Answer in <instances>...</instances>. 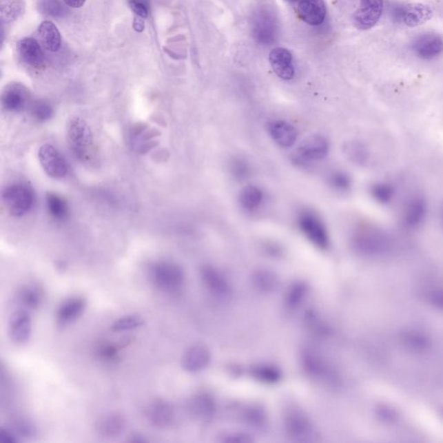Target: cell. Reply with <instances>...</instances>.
<instances>
[{
    "mask_svg": "<svg viewBox=\"0 0 443 443\" xmlns=\"http://www.w3.org/2000/svg\"><path fill=\"white\" fill-rule=\"evenodd\" d=\"M38 34L40 43L48 52H56L60 49L62 39L59 29L52 22H43L39 27Z\"/></svg>",
    "mask_w": 443,
    "mask_h": 443,
    "instance_id": "484cf974",
    "label": "cell"
},
{
    "mask_svg": "<svg viewBox=\"0 0 443 443\" xmlns=\"http://www.w3.org/2000/svg\"><path fill=\"white\" fill-rule=\"evenodd\" d=\"M130 6L135 16L141 17L142 19H147L148 16L147 8L138 0H130Z\"/></svg>",
    "mask_w": 443,
    "mask_h": 443,
    "instance_id": "60d3db41",
    "label": "cell"
},
{
    "mask_svg": "<svg viewBox=\"0 0 443 443\" xmlns=\"http://www.w3.org/2000/svg\"><path fill=\"white\" fill-rule=\"evenodd\" d=\"M228 168L232 178L238 181H247L252 174L251 165L241 156L232 157L229 161Z\"/></svg>",
    "mask_w": 443,
    "mask_h": 443,
    "instance_id": "1f68e13d",
    "label": "cell"
},
{
    "mask_svg": "<svg viewBox=\"0 0 443 443\" xmlns=\"http://www.w3.org/2000/svg\"><path fill=\"white\" fill-rule=\"evenodd\" d=\"M18 442V439L12 434L8 429H1L0 431V442L1 443H15Z\"/></svg>",
    "mask_w": 443,
    "mask_h": 443,
    "instance_id": "b9f144b4",
    "label": "cell"
},
{
    "mask_svg": "<svg viewBox=\"0 0 443 443\" xmlns=\"http://www.w3.org/2000/svg\"><path fill=\"white\" fill-rule=\"evenodd\" d=\"M46 207L50 215L57 221H63L70 214L69 206L62 197L56 194H50L46 196Z\"/></svg>",
    "mask_w": 443,
    "mask_h": 443,
    "instance_id": "f546056e",
    "label": "cell"
},
{
    "mask_svg": "<svg viewBox=\"0 0 443 443\" xmlns=\"http://www.w3.org/2000/svg\"><path fill=\"white\" fill-rule=\"evenodd\" d=\"M440 221H441V224L443 226V202L441 205V208H440Z\"/></svg>",
    "mask_w": 443,
    "mask_h": 443,
    "instance_id": "7dc6e473",
    "label": "cell"
},
{
    "mask_svg": "<svg viewBox=\"0 0 443 443\" xmlns=\"http://www.w3.org/2000/svg\"><path fill=\"white\" fill-rule=\"evenodd\" d=\"M19 300L26 307L36 309L41 303V293L36 287H25L20 291Z\"/></svg>",
    "mask_w": 443,
    "mask_h": 443,
    "instance_id": "836d02e7",
    "label": "cell"
},
{
    "mask_svg": "<svg viewBox=\"0 0 443 443\" xmlns=\"http://www.w3.org/2000/svg\"><path fill=\"white\" fill-rule=\"evenodd\" d=\"M201 279L206 289L218 298H228L231 294V287L225 278L214 267L205 265L201 269Z\"/></svg>",
    "mask_w": 443,
    "mask_h": 443,
    "instance_id": "e0dca14e",
    "label": "cell"
},
{
    "mask_svg": "<svg viewBox=\"0 0 443 443\" xmlns=\"http://www.w3.org/2000/svg\"><path fill=\"white\" fill-rule=\"evenodd\" d=\"M39 158L47 175L54 178H62L68 174L65 158L54 145L45 144L40 147Z\"/></svg>",
    "mask_w": 443,
    "mask_h": 443,
    "instance_id": "9c48e42d",
    "label": "cell"
},
{
    "mask_svg": "<svg viewBox=\"0 0 443 443\" xmlns=\"http://www.w3.org/2000/svg\"><path fill=\"white\" fill-rule=\"evenodd\" d=\"M307 292V287L306 284L302 282L293 284L287 293V305L292 307V309L298 307L302 302V300L305 299Z\"/></svg>",
    "mask_w": 443,
    "mask_h": 443,
    "instance_id": "e575fe53",
    "label": "cell"
},
{
    "mask_svg": "<svg viewBox=\"0 0 443 443\" xmlns=\"http://www.w3.org/2000/svg\"><path fill=\"white\" fill-rule=\"evenodd\" d=\"M370 195L378 205H390L397 198V189L392 183L387 181L374 182L370 187Z\"/></svg>",
    "mask_w": 443,
    "mask_h": 443,
    "instance_id": "4316f807",
    "label": "cell"
},
{
    "mask_svg": "<svg viewBox=\"0 0 443 443\" xmlns=\"http://www.w3.org/2000/svg\"><path fill=\"white\" fill-rule=\"evenodd\" d=\"M174 410L170 402L163 399H156L151 402L147 410L150 424L156 429H167L174 421Z\"/></svg>",
    "mask_w": 443,
    "mask_h": 443,
    "instance_id": "2e32d148",
    "label": "cell"
},
{
    "mask_svg": "<svg viewBox=\"0 0 443 443\" xmlns=\"http://www.w3.org/2000/svg\"><path fill=\"white\" fill-rule=\"evenodd\" d=\"M285 429L287 435L296 442H309L313 435V426L309 418L300 412L287 415Z\"/></svg>",
    "mask_w": 443,
    "mask_h": 443,
    "instance_id": "5bb4252c",
    "label": "cell"
},
{
    "mask_svg": "<svg viewBox=\"0 0 443 443\" xmlns=\"http://www.w3.org/2000/svg\"><path fill=\"white\" fill-rule=\"evenodd\" d=\"M296 224L300 232L312 245L322 250L329 248V233L317 212L307 208L300 209L296 216Z\"/></svg>",
    "mask_w": 443,
    "mask_h": 443,
    "instance_id": "3957f363",
    "label": "cell"
},
{
    "mask_svg": "<svg viewBox=\"0 0 443 443\" xmlns=\"http://www.w3.org/2000/svg\"><path fill=\"white\" fill-rule=\"evenodd\" d=\"M222 442L228 443H249L253 442V439L249 435L241 434V433H235V434L226 435L221 440Z\"/></svg>",
    "mask_w": 443,
    "mask_h": 443,
    "instance_id": "ab89813d",
    "label": "cell"
},
{
    "mask_svg": "<svg viewBox=\"0 0 443 443\" xmlns=\"http://www.w3.org/2000/svg\"><path fill=\"white\" fill-rule=\"evenodd\" d=\"M434 12L431 6L421 3L402 5L401 22L409 27L422 25L432 19Z\"/></svg>",
    "mask_w": 443,
    "mask_h": 443,
    "instance_id": "7402d4cb",
    "label": "cell"
},
{
    "mask_svg": "<svg viewBox=\"0 0 443 443\" xmlns=\"http://www.w3.org/2000/svg\"><path fill=\"white\" fill-rule=\"evenodd\" d=\"M85 307V300L81 297H72L64 300L57 309V321L62 324L73 322L82 316Z\"/></svg>",
    "mask_w": 443,
    "mask_h": 443,
    "instance_id": "cb8c5ba5",
    "label": "cell"
},
{
    "mask_svg": "<svg viewBox=\"0 0 443 443\" xmlns=\"http://www.w3.org/2000/svg\"><path fill=\"white\" fill-rule=\"evenodd\" d=\"M134 29L138 32H142L145 28L144 19L141 17L135 16L133 23Z\"/></svg>",
    "mask_w": 443,
    "mask_h": 443,
    "instance_id": "ee69618b",
    "label": "cell"
},
{
    "mask_svg": "<svg viewBox=\"0 0 443 443\" xmlns=\"http://www.w3.org/2000/svg\"><path fill=\"white\" fill-rule=\"evenodd\" d=\"M18 431L19 434L28 436L32 435L34 432V428L32 425L29 424L27 422H20L18 424Z\"/></svg>",
    "mask_w": 443,
    "mask_h": 443,
    "instance_id": "7bdbcfd3",
    "label": "cell"
},
{
    "mask_svg": "<svg viewBox=\"0 0 443 443\" xmlns=\"http://www.w3.org/2000/svg\"><path fill=\"white\" fill-rule=\"evenodd\" d=\"M144 324L143 318L138 316H127L114 321L111 326L114 331H126L136 329Z\"/></svg>",
    "mask_w": 443,
    "mask_h": 443,
    "instance_id": "d590c367",
    "label": "cell"
},
{
    "mask_svg": "<svg viewBox=\"0 0 443 443\" xmlns=\"http://www.w3.org/2000/svg\"><path fill=\"white\" fill-rule=\"evenodd\" d=\"M253 375L257 380L265 382V383H275L280 380V373L275 368L267 367H258L253 370Z\"/></svg>",
    "mask_w": 443,
    "mask_h": 443,
    "instance_id": "74e56055",
    "label": "cell"
},
{
    "mask_svg": "<svg viewBox=\"0 0 443 443\" xmlns=\"http://www.w3.org/2000/svg\"><path fill=\"white\" fill-rule=\"evenodd\" d=\"M63 2L71 8H81L85 4L86 0H63Z\"/></svg>",
    "mask_w": 443,
    "mask_h": 443,
    "instance_id": "f6af8a7d",
    "label": "cell"
},
{
    "mask_svg": "<svg viewBox=\"0 0 443 443\" xmlns=\"http://www.w3.org/2000/svg\"><path fill=\"white\" fill-rule=\"evenodd\" d=\"M127 428L126 418L118 412H112L101 417L96 422L97 434L103 438H116L123 434Z\"/></svg>",
    "mask_w": 443,
    "mask_h": 443,
    "instance_id": "44dd1931",
    "label": "cell"
},
{
    "mask_svg": "<svg viewBox=\"0 0 443 443\" xmlns=\"http://www.w3.org/2000/svg\"><path fill=\"white\" fill-rule=\"evenodd\" d=\"M214 404L212 399L204 395H199L191 401L192 414L199 420H207L214 413Z\"/></svg>",
    "mask_w": 443,
    "mask_h": 443,
    "instance_id": "4dcf8cb0",
    "label": "cell"
},
{
    "mask_svg": "<svg viewBox=\"0 0 443 443\" xmlns=\"http://www.w3.org/2000/svg\"><path fill=\"white\" fill-rule=\"evenodd\" d=\"M267 131L275 143L280 147H293L298 140V131L289 121L276 119L269 121Z\"/></svg>",
    "mask_w": 443,
    "mask_h": 443,
    "instance_id": "9a60e30c",
    "label": "cell"
},
{
    "mask_svg": "<svg viewBox=\"0 0 443 443\" xmlns=\"http://www.w3.org/2000/svg\"><path fill=\"white\" fill-rule=\"evenodd\" d=\"M328 184L334 191L346 194L353 187V181L347 172L340 170L333 171L328 176Z\"/></svg>",
    "mask_w": 443,
    "mask_h": 443,
    "instance_id": "d6a6232c",
    "label": "cell"
},
{
    "mask_svg": "<svg viewBox=\"0 0 443 443\" xmlns=\"http://www.w3.org/2000/svg\"><path fill=\"white\" fill-rule=\"evenodd\" d=\"M330 143L323 135L314 134L304 140L293 155L294 164L309 167L323 161L329 154Z\"/></svg>",
    "mask_w": 443,
    "mask_h": 443,
    "instance_id": "52a82bcc",
    "label": "cell"
},
{
    "mask_svg": "<svg viewBox=\"0 0 443 443\" xmlns=\"http://www.w3.org/2000/svg\"><path fill=\"white\" fill-rule=\"evenodd\" d=\"M239 205L243 211L254 212L257 211L265 201V194L256 185H249L243 187L238 196Z\"/></svg>",
    "mask_w": 443,
    "mask_h": 443,
    "instance_id": "d4e9b609",
    "label": "cell"
},
{
    "mask_svg": "<svg viewBox=\"0 0 443 443\" xmlns=\"http://www.w3.org/2000/svg\"><path fill=\"white\" fill-rule=\"evenodd\" d=\"M18 53L23 63L33 68H41L45 63V55L41 45L36 39L27 38L18 43Z\"/></svg>",
    "mask_w": 443,
    "mask_h": 443,
    "instance_id": "603a6c76",
    "label": "cell"
},
{
    "mask_svg": "<svg viewBox=\"0 0 443 443\" xmlns=\"http://www.w3.org/2000/svg\"><path fill=\"white\" fill-rule=\"evenodd\" d=\"M30 114L34 119L45 123L53 116L54 110L50 104L45 101H37L30 106Z\"/></svg>",
    "mask_w": 443,
    "mask_h": 443,
    "instance_id": "8d00e7d4",
    "label": "cell"
},
{
    "mask_svg": "<svg viewBox=\"0 0 443 443\" xmlns=\"http://www.w3.org/2000/svg\"><path fill=\"white\" fill-rule=\"evenodd\" d=\"M67 141L71 152L77 160L90 163L94 156V143L92 132L85 121L73 117L67 126Z\"/></svg>",
    "mask_w": 443,
    "mask_h": 443,
    "instance_id": "7a4b0ae2",
    "label": "cell"
},
{
    "mask_svg": "<svg viewBox=\"0 0 443 443\" xmlns=\"http://www.w3.org/2000/svg\"><path fill=\"white\" fill-rule=\"evenodd\" d=\"M119 348L112 344H103L99 349V354L101 358L105 360H114L117 357Z\"/></svg>",
    "mask_w": 443,
    "mask_h": 443,
    "instance_id": "f35d334b",
    "label": "cell"
},
{
    "mask_svg": "<svg viewBox=\"0 0 443 443\" xmlns=\"http://www.w3.org/2000/svg\"><path fill=\"white\" fill-rule=\"evenodd\" d=\"M30 101V93L25 86L12 83L6 86L1 96L3 107L9 112H19L27 107Z\"/></svg>",
    "mask_w": 443,
    "mask_h": 443,
    "instance_id": "ac0fdd59",
    "label": "cell"
},
{
    "mask_svg": "<svg viewBox=\"0 0 443 443\" xmlns=\"http://www.w3.org/2000/svg\"><path fill=\"white\" fill-rule=\"evenodd\" d=\"M252 283L260 292L269 293L276 290L279 279L275 273L269 269H259L253 274Z\"/></svg>",
    "mask_w": 443,
    "mask_h": 443,
    "instance_id": "83f0119b",
    "label": "cell"
},
{
    "mask_svg": "<svg viewBox=\"0 0 443 443\" xmlns=\"http://www.w3.org/2000/svg\"><path fill=\"white\" fill-rule=\"evenodd\" d=\"M351 245L358 253L373 255L389 248L391 236L380 225L362 223L351 233Z\"/></svg>",
    "mask_w": 443,
    "mask_h": 443,
    "instance_id": "6da1fadb",
    "label": "cell"
},
{
    "mask_svg": "<svg viewBox=\"0 0 443 443\" xmlns=\"http://www.w3.org/2000/svg\"><path fill=\"white\" fill-rule=\"evenodd\" d=\"M415 55L424 60H432L443 52V38L436 33H425L412 42Z\"/></svg>",
    "mask_w": 443,
    "mask_h": 443,
    "instance_id": "4fadbf2b",
    "label": "cell"
},
{
    "mask_svg": "<svg viewBox=\"0 0 443 443\" xmlns=\"http://www.w3.org/2000/svg\"><path fill=\"white\" fill-rule=\"evenodd\" d=\"M2 201L10 214L19 218L27 214L32 209L35 196L28 185L15 183L3 190Z\"/></svg>",
    "mask_w": 443,
    "mask_h": 443,
    "instance_id": "5b68a950",
    "label": "cell"
},
{
    "mask_svg": "<svg viewBox=\"0 0 443 443\" xmlns=\"http://www.w3.org/2000/svg\"><path fill=\"white\" fill-rule=\"evenodd\" d=\"M130 442H147V440L144 439L143 436L136 435H133V437H131V439L130 440Z\"/></svg>",
    "mask_w": 443,
    "mask_h": 443,
    "instance_id": "bcb514c9",
    "label": "cell"
},
{
    "mask_svg": "<svg viewBox=\"0 0 443 443\" xmlns=\"http://www.w3.org/2000/svg\"><path fill=\"white\" fill-rule=\"evenodd\" d=\"M343 151L348 160L355 165H364L370 160V153L365 145L360 141H353L344 145Z\"/></svg>",
    "mask_w": 443,
    "mask_h": 443,
    "instance_id": "f1b7e54d",
    "label": "cell"
},
{
    "mask_svg": "<svg viewBox=\"0 0 443 443\" xmlns=\"http://www.w3.org/2000/svg\"><path fill=\"white\" fill-rule=\"evenodd\" d=\"M360 6L354 13V25L367 30L380 21L384 9V0H360Z\"/></svg>",
    "mask_w": 443,
    "mask_h": 443,
    "instance_id": "8fae6325",
    "label": "cell"
},
{
    "mask_svg": "<svg viewBox=\"0 0 443 443\" xmlns=\"http://www.w3.org/2000/svg\"><path fill=\"white\" fill-rule=\"evenodd\" d=\"M302 364L304 370L309 376L318 380L333 382V368L328 364L319 351L311 349L304 350L302 353Z\"/></svg>",
    "mask_w": 443,
    "mask_h": 443,
    "instance_id": "30bf717a",
    "label": "cell"
},
{
    "mask_svg": "<svg viewBox=\"0 0 443 443\" xmlns=\"http://www.w3.org/2000/svg\"><path fill=\"white\" fill-rule=\"evenodd\" d=\"M211 360V353L204 344L189 347L182 358V367L189 373H198L205 369Z\"/></svg>",
    "mask_w": 443,
    "mask_h": 443,
    "instance_id": "ffe728a7",
    "label": "cell"
},
{
    "mask_svg": "<svg viewBox=\"0 0 443 443\" xmlns=\"http://www.w3.org/2000/svg\"><path fill=\"white\" fill-rule=\"evenodd\" d=\"M429 212L428 199L421 194H414L406 199L400 212V225L408 231L421 229L427 221Z\"/></svg>",
    "mask_w": 443,
    "mask_h": 443,
    "instance_id": "8992f818",
    "label": "cell"
},
{
    "mask_svg": "<svg viewBox=\"0 0 443 443\" xmlns=\"http://www.w3.org/2000/svg\"><path fill=\"white\" fill-rule=\"evenodd\" d=\"M269 63L274 72L283 80L293 79L296 70L293 63V56L289 50L277 47L269 54Z\"/></svg>",
    "mask_w": 443,
    "mask_h": 443,
    "instance_id": "d6986e66",
    "label": "cell"
},
{
    "mask_svg": "<svg viewBox=\"0 0 443 443\" xmlns=\"http://www.w3.org/2000/svg\"><path fill=\"white\" fill-rule=\"evenodd\" d=\"M32 317L28 311H15L9 320V334L13 343L23 344L28 342L32 336Z\"/></svg>",
    "mask_w": 443,
    "mask_h": 443,
    "instance_id": "7c38bea8",
    "label": "cell"
},
{
    "mask_svg": "<svg viewBox=\"0 0 443 443\" xmlns=\"http://www.w3.org/2000/svg\"><path fill=\"white\" fill-rule=\"evenodd\" d=\"M150 277L158 290L174 293L181 289L185 282V273L177 263L160 261L152 265Z\"/></svg>",
    "mask_w": 443,
    "mask_h": 443,
    "instance_id": "277c9868",
    "label": "cell"
},
{
    "mask_svg": "<svg viewBox=\"0 0 443 443\" xmlns=\"http://www.w3.org/2000/svg\"><path fill=\"white\" fill-rule=\"evenodd\" d=\"M292 5L294 12L302 21L310 25H320L327 17L324 0H286Z\"/></svg>",
    "mask_w": 443,
    "mask_h": 443,
    "instance_id": "ba28073f",
    "label": "cell"
}]
</instances>
